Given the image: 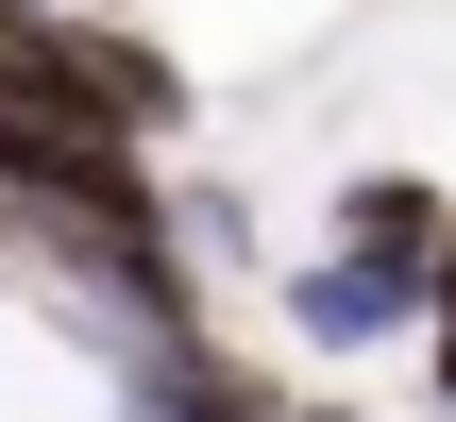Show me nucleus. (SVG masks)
<instances>
[{
  "instance_id": "obj_1",
  "label": "nucleus",
  "mask_w": 456,
  "mask_h": 422,
  "mask_svg": "<svg viewBox=\"0 0 456 422\" xmlns=\"http://www.w3.org/2000/svg\"><path fill=\"white\" fill-rule=\"evenodd\" d=\"M423 321H440V406H456V237H440V271H423Z\"/></svg>"
}]
</instances>
